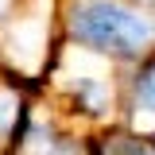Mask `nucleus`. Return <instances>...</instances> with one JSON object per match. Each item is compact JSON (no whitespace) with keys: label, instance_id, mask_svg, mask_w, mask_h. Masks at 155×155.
I'll return each mask as SVG.
<instances>
[{"label":"nucleus","instance_id":"f257e3e1","mask_svg":"<svg viewBox=\"0 0 155 155\" xmlns=\"http://www.w3.org/2000/svg\"><path fill=\"white\" fill-rule=\"evenodd\" d=\"M70 31L78 43L113 54H140L155 39V23L140 12H128L113 0H78L70 12Z\"/></svg>","mask_w":155,"mask_h":155},{"label":"nucleus","instance_id":"f03ea898","mask_svg":"<svg viewBox=\"0 0 155 155\" xmlns=\"http://www.w3.org/2000/svg\"><path fill=\"white\" fill-rule=\"evenodd\" d=\"M0 58L19 74H39L47 58V19L43 16H16L0 31Z\"/></svg>","mask_w":155,"mask_h":155},{"label":"nucleus","instance_id":"7ed1b4c3","mask_svg":"<svg viewBox=\"0 0 155 155\" xmlns=\"http://www.w3.org/2000/svg\"><path fill=\"white\" fill-rule=\"evenodd\" d=\"M19 113H23L19 93H16V89H8V85H0V140H8V136L16 132Z\"/></svg>","mask_w":155,"mask_h":155},{"label":"nucleus","instance_id":"20e7f679","mask_svg":"<svg viewBox=\"0 0 155 155\" xmlns=\"http://www.w3.org/2000/svg\"><path fill=\"white\" fill-rule=\"evenodd\" d=\"M140 101H143V109H155V66H147L140 78Z\"/></svg>","mask_w":155,"mask_h":155},{"label":"nucleus","instance_id":"39448f33","mask_svg":"<svg viewBox=\"0 0 155 155\" xmlns=\"http://www.w3.org/2000/svg\"><path fill=\"white\" fill-rule=\"evenodd\" d=\"M136 132H155V109H140V113L132 116Z\"/></svg>","mask_w":155,"mask_h":155},{"label":"nucleus","instance_id":"423d86ee","mask_svg":"<svg viewBox=\"0 0 155 155\" xmlns=\"http://www.w3.org/2000/svg\"><path fill=\"white\" fill-rule=\"evenodd\" d=\"M4 16H8V0H0V23H4Z\"/></svg>","mask_w":155,"mask_h":155},{"label":"nucleus","instance_id":"0eeeda50","mask_svg":"<svg viewBox=\"0 0 155 155\" xmlns=\"http://www.w3.org/2000/svg\"><path fill=\"white\" fill-rule=\"evenodd\" d=\"M136 155H151V151H136Z\"/></svg>","mask_w":155,"mask_h":155}]
</instances>
